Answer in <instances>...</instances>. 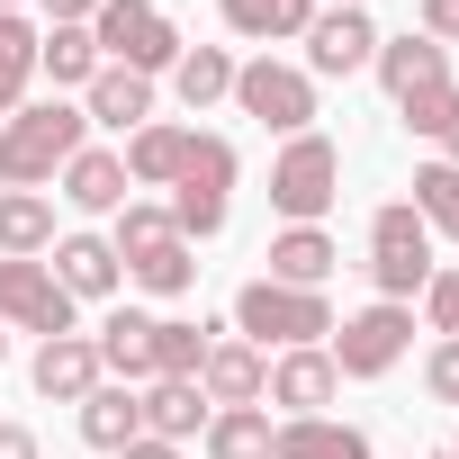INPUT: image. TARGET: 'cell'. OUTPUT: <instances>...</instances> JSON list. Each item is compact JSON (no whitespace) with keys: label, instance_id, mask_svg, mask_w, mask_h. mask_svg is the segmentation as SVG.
Returning a JSON list of instances; mask_svg holds the SVG:
<instances>
[{"label":"cell","instance_id":"6da1fadb","mask_svg":"<svg viewBox=\"0 0 459 459\" xmlns=\"http://www.w3.org/2000/svg\"><path fill=\"white\" fill-rule=\"evenodd\" d=\"M91 117L46 100V108H19V117H0V189H46L73 153H82Z\"/></svg>","mask_w":459,"mask_h":459},{"label":"cell","instance_id":"7a4b0ae2","mask_svg":"<svg viewBox=\"0 0 459 459\" xmlns=\"http://www.w3.org/2000/svg\"><path fill=\"white\" fill-rule=\"evenodd\" d=\"M235 144L225 135H189V162H180V180H171V235L180 244H207V235H225V207H235Z\"/></svg>","mask_w":459,"mask_h":459},{"label":"cell","instance_id":"3957f363","mask_svg":"<svg viewBox=\"0 0 459 459\" xmlns=\"http://www.w3.org/2000/svg\"><path fill=\"white\" fill-rule=\"evenodd\" d=\"M235 333L253 342V351H307V342H325L333 333V307H325V289H280V280H253L244 298H235Z\"/></svg>","mask_w":459,"mask_h":459},{"label":"cell","instance_id":"277c9868","mask_svg":"<svg viewBox=\"0 0 459 459\" xmlns=\"http://www.w3.org/2000/svg\"><path fill=\"white\" fill-rule=\"evenodd\" d=\"M432 225L414 216V198H387L378 216H369V280H378V298L387 307H405L414 289H432Z\"/></svg>","mask_w":459,"mask_h":459},{"label":"cell","instance_id":"5b68a950","mask_svg":"<svg viewBox=\"0 0 459 459\" xmlns=\"http://www.w3.org/2000/svg\"><path fill=\"white\" fill-rule=\"evenodd\" d=\"M342 198V153H333V135H289V153L271 162V207L289 216V225H325V207Z\"/></svg>","mask_w":459,"mask_h":459},{"label":"cell","instance_id":"8992f818","mask_svg":"<svg viewBox=\"0 0 459 459\" xmlns=\"http://www.w3.org/2000/svg\"><path fill=\"white\" fill-rule=\"evenodd\" d=\"M91 37H100V64H126V73H144V82L180 64V28L153 10V0H100Z\"/></svg>","mask_w":459,"mask_h":459},{"label":"cell","instance_id":"52a82bcc","mask_svg":"<svg viewBox=\"0 0 459 459\" xmlns=\"http://www.w3.org/2000/svg\"><path fill=\"white\" fill-rule=\"evenodd\" d=\"M235 108L253 117V126H271V135H307L316 126V82L298 73V64H235Z\"/></svg>","mask_w":459,"mask_h":459},{"label":"cell","instance_id":"ba28073f","mask_svg":"<svg viewBox=\"0 0 459 459\" xmlns=\"http://www.w3.org/2000/svg\"><path fill=\"white\" fill-rule=\"evenodd\" d=\"M405 342H414V316L378 298V307H360V316H342L325 351H333V369H342V378H387V369L405 360Z\"/></svg>","mask_w":459,"mask_h":459},{"label":"cell","instance_id":"9c48e42d","mask_svg":"<svg viewBox=\"0 0 459 459\" xmlns=\"http://www.w3.org/2000/svg\"><path fill=\"white\" fill-rule=\"evenodd\" d=\"M0 325H19V333H37V342L73 333V298H64V280H55L46 262H0Z\"/></svg>","mask_w":459,"mask_h":459},{"label":"cell","instance_id":"30bf717a","mask_svg":"<svg viewBox=\"0 0 459 459\" xmlns=\"http://www.w3.org/2000/svg\"><path fill=\"white\" fill-rule=\"evenodd\" d=\"M262 387H271V351H253L244 333L207 342V360H198V396L207 405H262Z\"/></svg>","mask_w":459,"mask_h":459},{"label":"cell","instance_id":"8fae6325","mask_svg":"<svg viewBox=\"0 0 459 459\" xmlns=\"http://www.w3.org/2000/svg\"><path fill=\"white\" fill-rule=\"evenodd\" d=\"M298 46H307V82H316V73L333 82V73H360V64L378 55V28H369V10H316V28H307Z\"/></svg>","mask_w":459,"mask_h":459},{"label":"cell","instance_id":"7c38bea8","mask_svg":"<svg viewBox=\"0 0 459 459\" xmlns=\"http://www.w3.org/2000/svg\"><path fill=\"white\" fill-rule=\"evenodd\" d=\"M378 82H387V100L405 108V100H423V91H450V46H432V37H378Z\"/></svg>","mask_w":459,"mask_h":459},{"label":"cell","instance_id":"4fadbf2b","mask_svg":"<svg viewBox=\"0 0 459 459\" xmlns=\"http://www.w3.org/2000/svg\"><path fill=\"white\" fill-rule=\"evenodd\" d=\"M262 396L289 405V414H325V405L342 396V369H333L325 342H307V351H280V360H271V387H262Z\"/></svg>","mask_w":459,"mask_h":459},{"label":"cell","instance_id":"5bb4252c","mask_svg":"<svg viewBox=\"0 0 459 459\" xmlns=\"http://www.w3.org/2000/svg\"><path fill=\"white\" fill-rule=\"evenodd\" d=\"M28 378H37V396L82 405L108 369H100V342H91V333H55V342H37V369H28Z\"/></svg>","mask_w":459,"mask_h":459},{"label":"cell","instance_id":"9a60e30c","mask_svg":"<svg viewBox=\"0 0 459 459\" xmlns=\"http://www.w3.org/2000/svg\"><path fill=\"white\" fill-rule=\"evenodd\" d=\"M135 414H144V441H189V432H207L216 405L198 396V378H144Z\"/></svg>","mask_w":459,"mask_h":459},{"label":"cell","instance_id":"2e32d148","mask_svg":"<svg viewBox=\"0 0 459 459\" xmlns=\"http://www.w3.org/2000/svg\"><path fill=\"white\" fill-rule=\"evenodd\" d=\"M82 117H91V126L135 135V126L153 117V82H144V73H126V64H100V82L82 91Z\"/></svg>","mask_w":459,"mask_h":459},{"label":"cell","instance_id":"e0dca14e","mask_svg":"<svg viewBox=\"0 0 459 459\" xmlns=\"http://www.w3.org/2000/svg\"><path fill=\"white\" fill-rule=\"evenodd\" d=\"M55 180H64V198H73L82 216H117V207H126V162H117L108 144H82Z\"/></svg>","mask_w":459,"mask_h":459},{"label":"cell","instance_id":"ac0fdd59","mask_svg":"<svg viewBox=\"0 0 459 459\" xmlns=\"http://www.w3.org/2000/svg\"><path fill=\"white\" fill-rule=\"evenodd\" d=\"M271 459H369V432L333 423V414H289L271 432Z\"/></svg>","mask_w":459,"mask_h":459},{"label":"cell","instance_id":"d6986e66","mask_svg":"<svg viewBox=\"0 0 459 459\" xmlns=\"http://www.w3.org/2000/svg\"><path fill=\"white\" fill-rule=\"evenodd\" d=\"M55 253V198L46 189H0V262Z\"/></svg>","mask_w":459,"mask_h":459},{"label":"cell","instance_id":"ffe728a7","mask_svg":"<svg viewBox=\"0 0 459 459\" xmlns=\"http://www.w3.org/2000/svg\"><path fill=\"white\" fill-rule=\"evenodd\" d=\"M189 135H198V126H162V117H144V126L126 135V153H117V162H126V180L171 189V180H180V162H189Z\"/></svg>","mask_w":459,"mask_h":459},{"label":"cell","instance_id":"44dd1931","mask_svg":"<svg viewBox=\"0 0 459 459\" xmlns=\"http://www.w3.org/2000/svg\"><path fill=\"white\" fill-rule=\"evenodd\" d=\"M46 271H55V280H64V298H73V307H82V298H108V289H117V271H126V262H117V253H108V235H64V244H55V262H46Z\"/></svg>","mask_w":459,"mask_h":459},{"label":"cell","instance_id":"7402d4cb","mask_svg":"<svg viewBox=\"0 0 459 459\" xmlns=\"http://www.w3.org/2000/svg\"><path fill=\"white\" fill-rule=\"evenodd\" d=\"M333 235H325V225H289V235H271V280L280 289H325L333 280Z\"/></svg>","mask_w":459,"mask_h":459},{"label":"cell","instance_id":"603a6c76","mask_svg":"<svg viewBox=\"0 0 459 459\" xmlns=\"http://www.w3.org/2000/svg\"><path fill=\"white\" fill-rule=\"evenodd\" d=\"M171 91H180V108H189V117H198V108H216V100H235V55H225V46H180Z\"/></svg>","mask_w":459,"mask_h":459},{"label":"cell","instance_id":"cb8c5ba5","mask_svg":"<svg viewBox=\"0 0 459 459\" xmlns=\"http://www.w3.org/2000/svg\"><path fill=\"white\" fill-rule=\"evenodd\" d=\"M37 73H46L55 91H91V82H100V37H91V28H46V37H37Z\"/></svg>","mask_w":459,"mask_h":459},{"label":"cell","instance_id":"d4e9b609","mask_svg":"<svg viewBox=\"0 0 459 459\" xmlns=\"http://www.w3.org/2000/svg\"><path fill=\"white\" fill-rule=\"evenodd\" d=\"M91 342H100V369H117L126 387H135V378H153V316L117 307V316H108V325H100Z\"/></svg>","mask_w":459,"mask_h":459},{"label":"cell","instance_id":"484cf974","mask_svg":"<svg viewBox=\"0 0 459 459\" xmlns=\"http://www.w3.org/2000/svg\"><path fill=\"white\" fill-rule=\"evenodd\" d=\"M37 37H46V28H28L19 10H0V117H19V108H28V82H37Z\"/></svg>","mask_w":459,"mask_h":459},{"label":"cell","instance_id":"4316f807","mask_svg":"<svg viewBox=\"0 0 459 459\" xmlns=\"http://www.w3.org/2000/svg\"><path fill=\"white\" fill-rule=\"evenodd\" d=\"M135 432H144V414H135V387H108V378H100V387L82 396V441H91V450H126Z\"/></svg>","mask_w":459,"mask_h":459},{"label":"cell","instance_id":"83f0119b","mask_svg":"<svg viewBox=\"0 0 459 459\" xmlns=\"http://www.w3.org/2000/svg\"><path fill=\"white\" fill-rule=\"evenodd\" d=\"M271 414L262 405H216L207 414V459H271Z\"/></svg>","mask_w":459,"mask_h":459},{"label":"cell","instance_id":"f1b7e54d","mask_svg":"<svg viewBox=\"0 0 459 459\" xmlns=\"http://www.w3.org/2000/svg\"><path fill=\"white\" fill-rule=\"evenodd\" d=\"M225 28L235 37H307L316 28V0H225Z\"/></svg>","mask_w":459,"mask_h":459},{"label":"cell","instance_id":"f546056e","mask_svg":"<svg viewBox=\"0 0 459 459\" xmlns=\"http://www.w3.org/2000/svg\"><path fill=\"white\" fill-rule=\"evenodd\" d=\"M216 325H180V316H153V378H198Z\"/></svg>","mask_w":459,"mask_h":459},{"label":"cell","instance_id":"4dcf8cb0","mask_svg":"<svg viewBox=\"0 0 459 459\" xmlns=\"http://www.w3.org/2000/svg\"><path fill=\"white\" fill-rule=\"evenodd\" d=\"M126 280H135V289H153V298H189V289H198V253L171 235V244H153L144 262H126Z\"/></svg>","mask_w":459,"mask_h":459},{"label":"cell","instance_id":"1f68e13d","mask_svg":"<svg viewBox=\"0 0 459 459\" xmlns=\"http://www.w3.org/2000/svg\"><path fill=\"white\" fill-rule=\"evenodd\" d=\"M414 216L432 225V235L459 244V162H423L414 171Z\"/></svg>","mask_w":459,"mask_h":459},{"label":"cell","instance_id":"d6a6232c","mask_svg":"<svg viewBox=\"0 0 459 459\" xmlns=\"http://www.w3.org/2000/svg\"><path fill=\"white\" fill-rule=\"evenodd\" d=\"M153 244H171V207H153V198H126V207H117V235H108V253H117V262H144Z\"/></svg>","mask_w":459,"mask_h":459},{"label":"cell","instance_id":"836d02e7","mask_svg":"<svg viewBox=\"0 0 459 459\" xmlns=\"http://www.w3.org/2000/svg\"><path fill=\"white\" fill-rule=\"evenodd\" d=\"M423 316H432V333H441V342H459V271H432Z\"/></svg>","mask_w":459,"mask_h":459},{"label":"cell","instance_id":"e575fe53","mask_svg":"<svg viewBox=\"0 0 459 459\" xmlns=\"http://www.w3.org/2000/svg\"><path fill=\"white\" fill-rule=\"evenodd\" d=\"M423 387H432V405H459V342H432V360H423Z\"/></svg>","mask_w":459,"mask_h":459},{"label":"cell","instance_id":"d590c367","mask_svg":"<svg viewBox=\"0 0 459 459\" xmlns=\"http://www.w3.org/2000/svg\"><path fill=\"white\" fill-rule=\"evenodd\" d=\"M423 37L432 46H459V0H423Z\"/></svg>","mask_w":459,"mask_h":459},{"label":"cell","instance_id":"8d00e7d4","mask_svg":"<svg viewBox=\"0 0 459 459\" xmlns=\"http://www.w3.org/2000/svg\"><path fill=\"white\" fill-rule=\"evenodd\" d=\"M37 10H46L55 28H91V19H100V0H37Z\"/></svg>","mask_w":459,"mask_h":459},{"label":"cell","instance_id":"74e56055","mask_svg":"<svg viewBox=\"0 0 459 459\" xmlns=\"http://www.w3.org/2000/svg\"><path fill=\"white\" fill-rule=\"evenodd\" d=\"M0 459H37V432L28 423H0Z\"/></svg>","mask_w":459,"mask_h":459},{"label":"cell","instance_id":"f35d334b","mask_svg":"<svg viewBox=\"0 0 459 459\" xmlns=\"http://www.w3.org/2000/svg\"><path fill=\"white\" fill-rule=\"evenodd\" d=\"M117 459H180V441H144V432H135V441H126Z\"/></svg>","mask_w":459,"mask_h":459},{"label":"cell","instance_id":"ab89813d","mask_svg":"<svg viewBox=\"0 0 459 459\" xmlns=\"http://www.w3.org/2000/svg\"><path fill=\"white\" fill-rule=\"evenodd\" d=\"M432 144H441V162H459V108H450V126H441Z\"/></svg>","mask_w":459,"mask_h":459},{"label":"cell","instance_id":"60d3db41","mask_svg":"<svg viewBox=\"0 0 459 459\" xmlns=\"http://www.w3.org/2000/svg\"><path fill=\"white\" fill-rule=\"evenodd\" d=\"M325 10H369V0H325Z\"/></svg>","mask_w":459,"mask_h":459},{"label":"cell","instance_id":"b9f144b4","mask_svg":"<svg viewBox=\"0 0 459 459\" xmlns=\"http://www.w3.org/2000/svg\"><path fill=\"white\" fill-rule=\"evenodd\" d=\"M0 10H19V0H0Z\"/></svg>","mask_w":459,"mask_h":459},{"label":"cell","instance_id":"7bdbcfd3","mask_svg":"<svg viewBox=\"0 0 459 459\" xmlns=\"http://www.w3.org/2000/svg\"><path fill=\"white\" fill-rule=\"evenodd\" d=\"M0 351H10V333H0Z\"/></svg>","mask_w":459,"mask_h":459},{"label":"cell","instance_id":"ee69618b","mask_svg":"<svg viewBox=\"0 0 459 459\" xmlns=\"http://www.w3.org/2000/svg\"><path fill=\"white\" fill-rule=\"evenodd\" d=\"M450 459H459V441H450Z\"/></svg>","mask_w":459,"mask_h":459}]
</instances>
